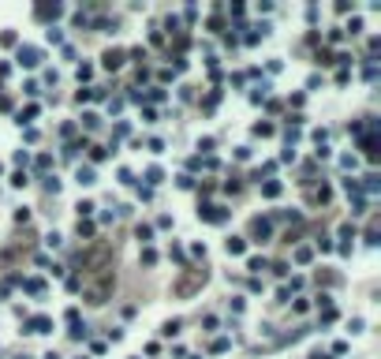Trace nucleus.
Returning a JSON list of instances; mask_svg holds the SVG:
<instances>
[{
    "label": "nucleus",
    "mask_w": 381,
    "mask_h": 359,
    "mask_svg": "<svg viewBox=\"0 0 381 359\" xmlns=\"http://www.w3.org/2000/svg\"><path fill=\"white\" fill-rule=\"evenodd\" d=\"M109 292H112V270H101V281H93V285L86 288V299L93 307H101L105 299H109Z\"/></svg>",
    "instance_id": "obj_1"
},
{
    "label": "nucleus",
    "mask_w": 381,
    "mask_h": 359,
    "mask_svg": "<svg viewBox=\"0 0 381 359\" xmlns=\"http://www.w3.org/2000/svg\"><path fill=\"white\" fill-rule=\"evenodd\" d=\"M198 217L209 221V225H224L228 221V210H224V206H213V202H202V206H198Z\"/></svg>",
    "instance_id": "obj_2"
},
{
    "label": "nucleus",
    "mask_w": 381,
    "mask_h": 359,
    "mask_svg": "<svg viewBox=\"0 0 381 359\" xmlns=\"http://www.w3.org/2000/svg\"><path fill=\"white\" fill-rule=\"evenodd\" d=\"M251 236H254V243H265L273 236V221L269 217H254L251 221Z\"/></svg>",
    "instance_id": "obj_3"
},
{
    "label": "nucleus",
    "mask_w": 381,
    "mask_h": 359,
    "mask_svg": "<svg viewBox=\"0 0 381 359\" xmlns=\"http://www.w3.org/2000/svg\"><path fill=\"white\" fill-rule=\"evenodd\" d=\"M15 60L23 64V68H37L41 64V53L34 49V45H19V53H15Z\"/></svg>",
    "instance_id": "obj_4"
},
{
    "label": "nucleus",
    "mask_w": 381,
    "mask_h": 359,
    "mask_svg": "<svg viewBox=\"0 0 381 359\" xmlns=\"http://www.w3.org/2000/svg\"><path fill=\"white\" fill-rule=\"evenodd\" d=\"M34 15L41 19V23H53V19H60V15H64V4H37V8H34Z\"/></svg>",
    "instance_id": "obj_5"
},
{
    "label": "nucleus",
    "mask_w": 381,
    "mask_h": 359,
    "mask_svg": "<svg viewBox=\"0 0 381 359\" xmlns=\"http://www.w3.org/2000/svg\"><path fill=\"white\" fill-rule=\"evenodd\" d=\"M26 333H49L53 329V318H45V315H34V318H26Z\"/></svg>",
    "instance_id": "obj_6"
},
{
    "label": "nucleus",
    "mask_w": 381,
    "mask_h": 359,
    "mask_svg": "<svg viewBox=\"0 0 381 359\" xmlns=\"http://www.w3.org/2000/svg\"><path fill=\"white\" fill-rule=\"evenodd\" d=\"M123 60H127V53H123V49H109V53L101 56V64H105V68H109V71L123 68Z\"/></svg>",
    "instance_id": "obj_7"
},
{
    "label": "nucleus",
    "mask_w": 381,
    "mask_h": 359,
    "mask_svg": "<svg viewBox=\"0 0 381 359\" xmlns=\"http://www.w3.org/2000/svg\"><path fill=\"white\" fill-rule=\"evenodd\" d=\"M202 281H206V270H190V277L183 281V285H176V292H183V296H187V292L195 288V285H202Z\"/></svg>",
    "instance_id": "obj_8"
},
{
    "label": "nucleus",
    "mask_w": 381,
    "mask_h": 359,
    "mask_svg": "<svg viewBox=\"0 0 381 359\" xmlns=\"http://www.w3.org/2000/svg\"><path fill=\"white\" fill-rule=\"evenodd\" d=\"M280 191H284L280 180H265V184H262V195H265V198H277Z\"/></svg>",
    "instance_id": "obj_9"
},
{
    "label": "nucleus",
    "mask_w": 381,
    "mask_h": 359,
    "mask_svg": "<svg viewBox=\"0 0 381 359\" xmlns=\"http://www.w3.org/2000/svg\"><path fill=\"white\" fill-rule=\"evenodd\" d=\"M75 180H79L82 187H90V184H93L98 176H93V168H90V165H79V172H75Z\"/></svg>",
    "instance_id": "obj_10"
},
{
    "label": "nucleus",
    "mask_w": 381,
    "mask_h": 359,
    "mask_svg": "<svg viewBox=\"0 0 381 359\" xmlns=\"http://www.w3.org/2000/svg\"><path fill=\"white\" fill-rule=\"evenodd\" d=\"M310 198H314V202H321V206H325L329 198H332V191H329L325 184H321V187H314V191H310Z\"/></svg>",
    "instance_id": "obj_11"
},
{
    "label": "nucleus",
    "mask_w": 381,
    "mask_h": 359,
    "mask_svg": "<svg viewBox=\"0 0 381 359\" xmlns=\"http://www.w3.org/2000/svg\"><path fill=\"white\" fill-rule=\"evenodd\" d=\"M161 180H165V172H161L157 165H150V168H146V184H150V187H157Z\"/></svg>",
    "instance_id": "obj_12"
},
{
    "label": "nucleus",
    "mask_w": 381,
    "mask_h": 359,
    "mask_svg": "<svg viewBox=\"0 0 381 359\" xmlns=\"http://www.w3.org/2000/svg\"><path fill=\"white\" fill-rule=\"evenodd\" d=\"M247 270H251V273H262V270H269V262H265L262 254H254V258L247 262Z\"/></svg>",
    "instance_id": "obj_13"
},
{
    "label": "nucleus",
    "mask_w": 381,
    "mask_h": 359,
    "mask_svg": "<svg viewBox=\"0 0 381 359\" xmlns=\"http://www.w3.org/2000/svg\"><path fill=\"white\" fill-rule=\"evenodd\" d=\"M98 124H101V116H98V112H82V127H86V131H93Z\"/></svg>",
    "instance_id": "obj_14"
},
{
    "label": "nucleus",
    "mask_w": 381,
    "mask_h": 359,
    "mask_svg": "<svg viewBox=\"0 0 381 359\" xmlns=\"http://www.w3.org/2000/svg\"><path fill=\"white\" fill-rule=\"evenodd\" d=\"M243 251H247V243L240 236H232V240H228V254H243Z\"/></svg>",
    "instance_id": "obj_15"
},
{
    "label": "nucleus",
    "mask_w": 381,
    "mask_h": 359,
    "mask_svg": "<svg viewBox=\"0 0 381 359\" xmlns=\"http://www.w3.org/2000/svg\"><path fill=\"white\" fill-rule=\"evenodd\" d=\"M310 258H314V251H310V247H295V262H299V266H307Z\"/></svg>",
    "instance_id": "obj_16"
},
{
    "label": "nucleus",
    "mask_w": 381,
    "mask_h": 359,
    "mask_svg": "<svg viewBox=\"0 0 381 359\" xmlns=\"http://www.w3.org/2000/svg\"><path fill=\"white\" fill-rule=\"evenodd\" d=\"M34 116H37V105H26L23 112H19V124H30Z\"/></svg>",
    "instance_id": "obj_17"
},
{
    "label": "nucleus",
    "mask_w": 381,
    "mask_h": 359,
    "mask_svg": "<svg viewBox=\"0 0 381 359\" xmlns=\"http://www.w3.org/2000/svg\"><path fill=\"white\" fill-rule=\"evenodd\" d=\"M135 236H138L142 243H150V240H154V229H150V225H138V229H135Z\"/></svg>",
    "instance_id": "obj_18"
},
{
    "label": "nucleus",
    "mask_w": 381,
    "mask_h": 359,
    "mask_svg": "<svg viewBox=\"0 0 381 359\" xmlns=\"http://www.w3.org/2000/svg\"><path fill=\"white\" fill-rule=\"evenodd\" d=\"M75 232H79L82 240H86V236H93V221H82V217H79V229H75Z\"/></svg>",
    "instance_id": "obj_19"
},
{
    "label": "nucleus",
    "mask_w": 381,
    "mask_h": 359,
    "mask_svg": "<svg viewBox=\"0 0 381 359\" xmlns=\"http://www.w3.org/2000/svg\"><path fill=\"white\" fill-rule=\"evenodd\" d=\"M228 344H232V341H228V337H217V341L209 344V352H228Z\"/></svg>",
    "instance_id": "obj_20"
},
{
    "label": "nucleus",
    "mask_w": 381,
    "mask_h": 359,
    "mask_svg": "<svg viewBox=\"0 0 381 359\" xmlns=\"http://www.w3.org/2000/svg\"><path fill=\"white\" fill-rule=\"evenodd\" d=\"M45 191L56 195V191H60V180H56V176H45Z\"/></svg>",
    "instance_id": "obj_21"
},
{
    "label": "nucleus",
    "mask_w": 381,
    "mask_h": 359,
    "mask_svg": "<svg viewBox=\"0 0 381 359\" xmlns=\"http://www.w3.org/2000/svg\"><path fill=\"white\" fill-rule=\"evenodd\" d=\"M154 262H157V251L146 247V251H142V266H154Z\"/></svg>",
    "instance_id": "obj_22"
},
{
    "label": "nucleus",
    "mask_w": 381,
    "mask_h": 359,
    "mask_svg": "<svg viewBox=\"0 0 381 359\" xmlns=\"http://www.w3.org/2000/svg\"><path fill=\"white\" fill-rule=\"evenodd\" d=\"M82 337H86V326L75 322V326H71V341H82Z\"/></svg>",
    "instance_id": "obj_23"
},
{
    "label": "nucleus",
    "mask_w": 381,
    "mask_h": 359,
    "mask_svg": "<svg viewBox=\"0 0 381 359\" xmlns=\"http://www.w3.org/2000/svg\"><path fill=\"white\" fill-rule=\"evenodd\" d=\"M161 333H165V337H176V333H179V322H165V329H161Z\"/></svg>",
    "instance_id": "obj_24"
},
{
    "label": "nucleus",
    "mask_w": 381,
    "mask_h": 359,
    "mask_svg": "<svg viewBox=\"0 0 381 359\" xmlns=\"http://www.w3.org/2000/svg\"><path fill=\"white\" fill-rule=\"evenodd\" d=\"M49 41H53V45H60V41H64V30H56V26H49Z\"/></svg>",
    "instance_id": "obj_25"
},
{
    "label": "nucleus",
    "mask_w": 381,
    "mask_h": 359,
    "mask_svg": "<svg viewBox=\"0 0 381 359\" xmlns=\"http://www.w3.org/2000/svg\"><path fill=\"white\" fill-rule=\"evenodd\" d=\"M142 120H146V124H154V120H157V109L146 105V109H142Z\"/></svg>",
    "instance_id": "obj_26"
},
{
    "label": "nucleus",
    "mask_w": 381,
    "mask_h": 359,
    "mask_svg": "<svg viewBox=\"0 0 381 359\" xmlns=\"http://www.w3.org/2000/svg\"><path fill=\"white\" fill-rule=\"evenodd\" d=\"M90 75H93V68H90V64H79V79H82V82H86V79H90Z\"/></svg>",
    "instance_id": "obj_27"
},
{
    "label": "nucleus",
    "mask_w": 381,
    "mask_h": 359,
    "mask_svg": "<svg viewBox=\"0 0 381 359\" xmlns=\"http://www.w3.org/2000/svg\"><path fill=\"white\" fill-rule=\"evenodd\" d=\"M254 135H273V124H254Z\"/></svg>",
    "instance_id": "obj_28"
},
{
    "label": "nucleus",
    "mask_w": 381,
    "mask_h": 359,
    "mask_svg": "<svg viewBox=\"0 0 381 359\" xmlns=\"http://www.w3.org/2000/svg\"><path fill=\"white\" fill-rule=\"evenodd\" d=\"M363 187H366V191H377V172H370V176H366V184H363Z\"/></svg>",
    "instance_id": "obj_29"
},
{
    "label": "nucleus",
    "mask_w": 381,
    "mask_h": 359,
    "mask_svg": "<svg viewBox=\"0 0 381 359\" xmlns=\"http://www.w3.org/2000/svg\"><path fill=\"white\" fill-rule=\"evenodd\" d=\"M310 359H329V355H321V352H318V355H310Z\"/></svg>",
    "instance_id": "obj_30"
},
{
    "label": "nucleus",
    "mask_w": 381,
    "mask_h": 359,
    "mask_svg": "<svg viewBox=\"0 0 381 359\" xmlns=\"http://www.w3.org/2000/svg\"><path fill=\"white\" fill-rule=\"evenodd\" d=\"M19 359H23V355H19Z\"/></svg>",
    "instance_id": "obj_31"
}]
</instances>
